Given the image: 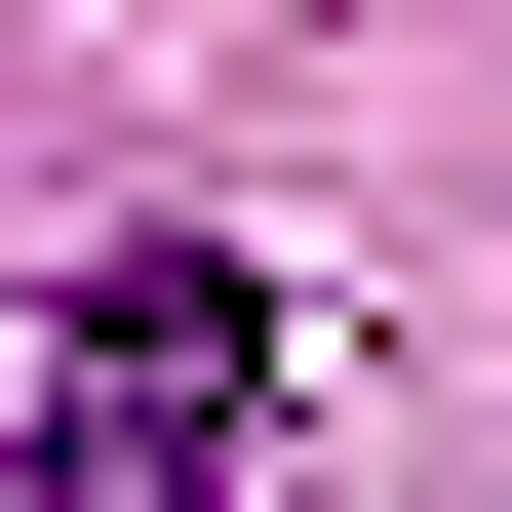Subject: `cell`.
Returning <instances> with one entry per match:
<instances>
[{
    "label": "cell",
    "mask_w": 512,
    "mask_h": 512,
    "mask_svg": "<svg viewBox=\"0 0 512 512\" xmlns=\"http://www.w3.org/2000/svg\"><path fill=\"white\" fill-rule=\"evenodd\" d=\"M237 473H276V276L237 237H119L40 316V512H237Z\"/></svg>",
    "instance_id": "cell-1"
}]
</instances>
